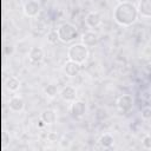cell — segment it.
<instances>
[{"label": "cell", "instance_id": "6da1fadb", "mask_svg": "<svg viewBox=\"0 0 151 151\" xmlns=\"http://www.w3.org/2000/svg\"><path fill=\"white\" fill-rule=\"evenodd\" d=\"M112 18L117 25L122 27H130L134 25L139 18L138 8L131 1H120L113 8Z\"/></svg>", "mask_w": 151, "mask_h": 151}, {"label": "cell", "instance_id": "7a4b0ae2", "mask_svg": "<svg viewBox=\"0 0 151 151\" xmlns=\"http://www.w3.org/2000/svg\"><path fill=\"white\" fill-rule=\"evenodd\" d=\"M90 57V50L83 42L72 44L67 48V59L83 65Z\"/></svg>", "mask_w": 151, "mask_h": 151}, {"label": "cell", "instance_id": "3957f363", "mask_svg": "<svg viewBox=\"0 0 151 151\" xmlns=\"http://www.w3.org/2000/svg\"><path fill=\"white\" fill-rule=\"evenodd\" d=\"M58 39L63 44H70L79 37V31L76 25L71 22H63L57 28Z\"/></svg>", "mask_w": 151, "mask_h": 151}, {"label": "cell", "instance_id": "277c9868", "mask_svg": "<svg viewBox=\"0 0 151 151\" xmlns=\"http://www.w3.org/2000/svg\"><path fill=\"white\" fill-rule=\"evenodd\" d=\"M133 104H134V99H133V96L132 94H122L120 97H118L117 101H116V106L118 109V111L123 112V113H127L132 110L133 107Z\"/></svg>", "mask_w": 151, "mask_h": 151}, {"label": "cell", "instance_id": "5b68a950", "mask_svg": "<svg viewBox=\"0 0 151 151\" xmlns=\"http://www.w3.org/2000/svg\"><path fill=\"white\" fill-rule=\"evenodd\" d=\"M41 11V5L38 0H28L22 6L24 15L27 18H35Z\"/></svg>", "mask_w": 151, "mask_h": 151}, {"label": "cell", "instance_id": "8992f818", "mask_svg": "<svg viewBox=\"0 0 151 151\" xmlns=\"http://www.w3.org/2000/svg\"><path fill=\"white\" fill-rule=\"evenodd\" d=\"M87 111V105L84 100H80V99H76L74 101L71 103L70 105V113L73 118H81L85 116Z\"/></svg>", "mask_w": 151, "mask_h": 151}, {"label": "cell", "instance_id": "52a82bcc", "mask_svg": "<svg viewBox=\"0 0 151 151\" xmlns=\"http://www.w3.org/2000/svg\"><path fill=\"white\" fill-rule=\"evenodd\" d=\"M101 22H103V17L97 11H91L85 17V25L88 28H97L101 25Z\"/></svg>", "mask_w": 151, "mask_h": 151}, {"label": "cell", "instance_id": "ba28073f", "mask_svg": "<svg viewBox=\"0 0 151 151\" xmlns=\"http://www.w3.org/2000/svg\"><path fill=\"white\" fill-rule=\"evenodd\" d=\"M59 96L60 98L64 100V101H67V103H72L77 99V88L72 85H66L64 86L60 92H59Z\"/></svg>", "mask_w": 151, "mask_h": 151}, {"label": "cell", "instance_id": "9c48e42d", "mask_svg": "<svg viewBox=\"0 0 151 151\" xmlns=\"http://www.w3.org/2000/svg\"><path fill=\"white\" fill-rule=\"evenodd\" d=\"M8 107L12 112H21L25 109V100L19 94H13L8 100Z\"/></svg>", "mask_w": 151, "mask_h": 151}, {"label": "cell", "instance_id": "30bf717a", "mask_svg": "<svg viewBox=\"0 0 151 151\" xmlns=\"http://www.w3.org/2000/svg\"><path fill=\"white\" fill-rule=\"evenodd\" d=\"M44 57H45V52L39 46H34L28 50V59L32 64H40L44 60Z\"/></svg>", "mask_w": 151, "mask_h": 151}, {"label": "cell", "instance_id": "8fae6325", "mask_svg": "<svg viewBox=\"0 0 151 151\" xmlns=\"http://www.w3.org/2000/svg\"><path fill=\"white\" fill-rule=\"evenodd\" d=\"M81 71V65L78 64V63H74V61H71V60H67L64 65V72L66 76L73 78V77H77L79 76Z\"/></svg>", "mask_w": 151, "mask_h": 151}, {"label": "cell", "instance_id": "7c38bea8", "mask_svg": "<svg viewBox=\"0 0 151 151\" xmlns=\"http://www.w3.org/2000/svg\"><path fill=\"white\" fill-rule=\"evenodd\" d=\"M81 42L84 45H86L87 47H93L98 44L99 41V38H98V34L93 31H86L85 33H83L81 35Z\"/></svg>", "mask_w": 151, "mask_h": 151}, {"label": "cell", "instance_id": "4fadbf2b", "mask_svg": "<svg viewBox=\"0 0 151 151\" xmlns=\"http://www.w3.org/2000/svg\"><path fill=\"white\" fill-rule=\"evenodd\" d=\"M137 8L139 17L145 19H151V0H139Z\"/></svg>", "mask_w": 151, "mask_h": 151}, {"label": "cell", "instance_id": "5bb4252c", "mask_svg": "<svg viewBox=\"0 0 151 151\" xmlns=\"http://www.w3.org/2000/svg\"><path fill=\"white\" fill-rule=\"evenodd\" d=\"M57 112L53 109H45L41 113H40V119L45 123V125H52L57 122Z\"/></svg>", "mask_w": 151, "mask_h": 151}, {"label": "cell", "instance_id": "9a60e30c", "mask_svg": "<svg viewBox=\"0 0 151 151\" xmlns=\"http://www.w3.org/2000/svg\"><path fill=\"white\" fill-rule=\"evenodd\" d=\"M98 144L101 149H111L114 144V137L111 133H103L98 138Z\"/></svg>", "mask_w": 151, "mask_h": 151}, {"label": "cell", "instance_id": "2e32d148", "mask_svg": "<svg viewBox=\"0 0 151 151\" xmlns=\"http://www.w3.org/2000/svg\"><path fill=\"white\" fill-rule=\"evenodd\" d=\"M20 80L19 78H17L15 76H9L6 79V87L11 91V92H17L20 88Z\"/></svg>", "mask_w": 151, "mask_h": 151}, {"label": "cell", "instance_id": "e0dca14e", "mask_svg": "<svg viewBox=\"0 0 151 151\" xmlns=\"http://www.w3.org/2000/svg\"><path fill=\"white\" fill-rule=\"evenodd\" d=\"M44 93H45V96L47 98L53 99V98H55L59 94V88H58V86L55 84H48L47 86H45Z\"/></svg>", "mask_w": 151, "mask_h": 151}, {"label": "cell", "instance_id": "ac0fdd59", "mask_svg": "<svg viewBox=\"0 0 151 151\" xmlns=\"http://www.w3.org/2000/svg\"><path fill=\"white\" fill-rule=\"evenodd\" d=\"M58 143H59L60 149H70L71 145H72V139H70L67 136H64V137L60 138V140Z\"/></svg>", "mask_w": 151, "mask_h": 151}, {"label": "cell", "instance_id": "d6986e66", "mask_svg": "<svg viewBox=\"0 0 151 151\" xmlns=\"http://www.w3.org/2000/svg\"><path fill=\"white\" fill-rule=\"evenodd\" d=\"M142 146L146 150H151V134L146 133L143 138H142Z\"/></svg>", "mask_w": 151, "mask_h": 151}, {"label": "cell", "instance_id": "ffe728a7", "mask_svg": "<svg viewBox=\"0 0 151 151\" xmlns=\"http://www.w3.org/2000/svg\"><path fill=\"white\" fill-rule=\"evenodd\" d=\"M140 116H142V118L145 119V120L151 119V107H150V106L143 107L142 111H140Z\"/></svg>", "mask_w": 151, "mask_h": 151}, {"label": "cell", "instance_id": "44dd1931", "mask_svg": "<svg viewBox=\"0 0 151 151\" xmlns=\"http://www.w3.org/2000/svg\"><path fill=\"white\" fill-rule=\"evenodd\" d=\"M47 40L51 42V44H54L57 42L59 39H58V33H57V29H53V31H50L48 34H47Z\"/></svg>", "mask_w": 151, "mask_h": 151}, {"label": "cell", "instance_id": "7402d4cb", "mask_svg": "<svg viewBox=\"0 0 151 151\" xmlns=\"http://www.w3.org/2000/svg\"><path fill=\"white\" fill-rule=\"evenodd\" d=\"M13 51H14V47L9 44V45H5V47H4V54L6 55V57H8V55H11L12 53H13Z\"/></svg>", "mask_w": 151, "mask_h": 151}, {"label": "cell", "instance_id": "603a6c76", "mask_svg": "<svg viewBox=\"0 0 151 151\" xmlns=\"http://www.w3.org/2000/svg\"><path fill=\"white\" fill-rule=\"evenodd\" d=\"M47 139H48V142H51V143H55V142L58 140V134H57L55 132H48V133H47Z\"/></svg>", "mask_w": 151, "mask_h": 151}, {"label": "cell", "instance_id": "cb8c5ba5", "mask_svg": "<svg viewBox=\"0 0 151 151\" xmlns=\"http://www.w3.org/2000/svg\"><path fill=\"white\" fill-rule=\"evenodd\" d=\"M149 94H150V98H151V87H150V90H149Z\"/></svg>", "mask_w": 151, "mask_h": 151}]
</instances>
